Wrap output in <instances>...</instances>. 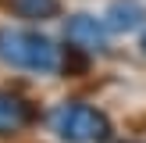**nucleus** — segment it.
Wrapping results in <instances>:
<instances>
[{"label":"nucleus","instance_id":"obj_7","mask_svg":"<svg viewBox=\"0 0 146 143\" xmlns=\"http://www.w3.org/2000/svg\"><path fill=\"white\" fill-rule=\"evenodd\" d=\"M143 54H146V32H143Z\"/></svg>","mask_w":146,"mask_h":143},{"label":"nucleus","instance_id":"obj_3","mask_svg":"<svg viewBox=\"0 0 146 143\" xmlns=\"http://www.w3.org/2000/svg\"><path fill=\"white\" fill-rule=\"evenodd\" d=\"M64 32H68L71 43H78V47H86V50H104V43H107L104 18H93V14H71L68 25H64Z\"/></svg>","mask_w":146,"mask_h":143},{"label":"nucleus","instance_id":"obj_1","mask_svg":"<svg viewBox=\"0 0 146 143\" xmlns=\"http://www.w3.org/2000/svg\"><path fill=\"white\" fill-rule=\"evenodd\" d=\"M0 61L11 64V68L50 75L61 64V54L39 32H29V29H0Z\"/></svg>","mask_w":146,"mask_h":143},{"label":"nucleus","instance_id":"obj_4","mask_svg":"<svg viewBox=\"0 0 146 143\" xmlns=\"http://www.w3.org/2000/svg\"><path fill=\"white\" fill-rule=\"evenodd\" d=\"M146 18V7L135 4V0H118V4H111L104 11V25L107 32H132V29H139Z\"/></svg>","mask_w":146,"mask_h":143},{"label":"nucleus","instance_id":"obj_5","mask_svg":"<svg viewBox=\"0 0 146 143\" xmlns=\"http://www.w3.org/2000/svg\"><path fill=\"white\" fill-rule=\"evenodd\" d=\"M29 118H32V111H29V104H25L21 97L0 93V136L25 129V125H29Z\"/></svg>","mask_w":146,"mask_h":143},{"label":"nucleus","instance_id":"obj_2","mask_svg":"<svg viewBox=\"0 0 146 143\" xmlns=\"http://www.w3.org/2000/svg\"><path fill=\"white\" fill-rule=\"evenodd\" d=\"M50 129L61 136L64 143H104L111 136V122L104 111H96L93 104H57L50 111Z\"/></svg>","mask_w":146,"mask_h":143},{"label":"nucleus","instance_id":"obj_6","mask_svg":"<svg viewBox=\"0 0 146 143\" xmlns=\"http://www.w3.org/2000/svg\"><path fill=\"white\" fill-rule=\"evenodd\" d=\"M11 11L29 21H50L61 14V0H11Z\"/></svg>","mask_w":146,"mask_h":143}]
</instances>
